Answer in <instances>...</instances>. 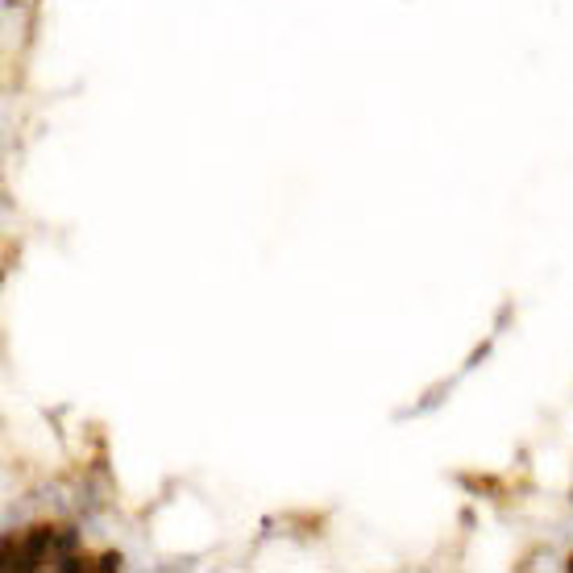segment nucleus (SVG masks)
Masks as SVG:
<instances>
[{"label":"nucleus","mask_w":573,"mask_h":573,"mask_svg":"<svg viewBox=\"0 0 573 573\" xmlns=\"http://www.w3.org/2000/svg\"><path fill=\"white\" fill-rule=\"evenodd\" d=\"M75 549V532L67 528H46V524H34L25 528L21 536H9L5 540V569H34L42 561H67Z\"/></svg>","instance_id":"nucleus-1"}]
</instances>
